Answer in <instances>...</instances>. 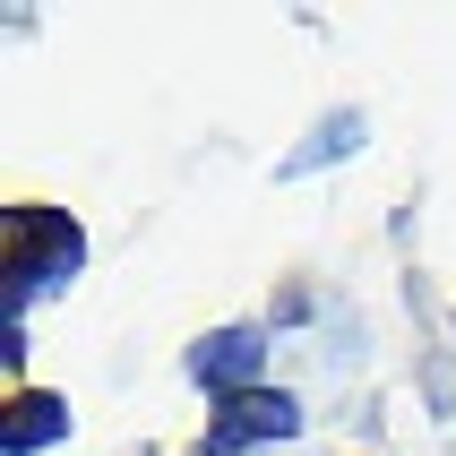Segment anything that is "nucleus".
<instances>
[{
  "label": "nucleus",
  "mask_w": 456,
  "mask_h": 456,
  "mask_svg": "<svg viewBox=\"0 0 456 456\" xmlns=\"http://www.w3.org/2000/svg\"><path fill=\"white\" fill-rule=\"evenodd\" d=\"M302 431V405L284 396V387H250V396H232L216 422H207L199 456H250V448H276V439Z\"/></svg>",
  "instance_id": "f03ea898"
},
{
  "label": "nucleus",
  "mask_w": 456,
  "mask_h": 456,
  "mask_svg": "<svg viewBox=\"0 0 456 456\" xmlns=\"http://www.w3.org/2000/svg\"><path fill=\"white\" fill-rule=\"evenodd\" d=\"M52 439H69V405L44 396V387H26L18 405H9V422H0V448H9V456H35V448H52Z\"/></svg>",
  "instance_id": "20e7f679"
},
{
  "label": "nucleus",
  "mask_w": 456,
  "mask_h": 456,
  "mask_svg": "<svg viewBox=\"0 0 456 456\" xmlns=\"http://www.w3.org/2000/svg\"><path fill=\"white\" fill-rule=\"evenodd\" d=\"M362 147V112H328V121L310 129L302 155H284V173H310V164H328V155H354Z\"/></svg>",
  "instance_id": "39448f33"
},
{
  "label": "nucleus",
  "mask_w": 456,
  "mask_h": 456,
  "mask_svg": "<svg viewBox=\"0 0 456 456\" xmlns=\"http://www.w3.org/2000/svg\"><path fill=\"white\" fill-rule=\"evenodd\" d=\"M258 370H267V328H216V336L190 345V379L216 387L224 405H232V396H250Z\"/></svg>",
  "instance_id": "7ed1b4c3"
},
{
  "label": "nucleus",
  "mask_w": 456,
  "mask_h": 456,
  "mask_svg": "<svg viewBox=\"0 0 456 456\" xmlns=\"http://www.w3.org/2000/svg\"><path fill=\"white\" fill-rule=\"evenodd\" d=\"M86 267V232L61 207H9V310L52 302L61 284H77Z\"/></svg>",
  "instance_id": "f257e3e1"
}]
</instances>
